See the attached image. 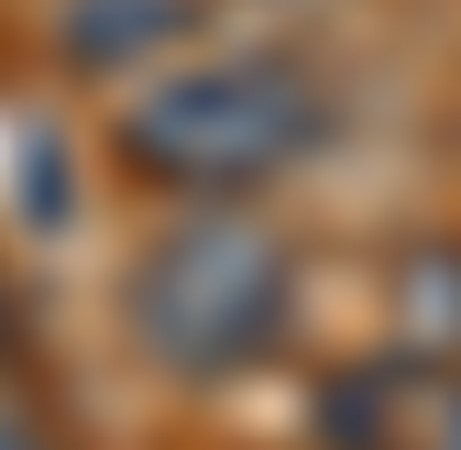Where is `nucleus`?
I'll return each mask as SVG.
<instances>
[{
    "label": "nucleus",
    "instance_id": "obj_3",
    "mask_svg": "<svg viewBox=\"0 0 461 450\" xmlns=\"http://www.w3.org/2000/svg\"><path fill=\"white\" fill-rule=\"evenodd\" d=\"M297 439L308 450H461V363L429 341H340L297 374Z\"/></svg>",
    "mask_w": 461,
    "mask_h": 450
},
{
    "label": "nucleus",
    "instance_id": "obj_4",
    "mask_svg": "<svg viewBox=\"0 0 461 450\" xmlns=\"http://www.w3.org/2000/svg\"><path fill=\"white\" fill-rule=\"evenodd\" d=\"M374 308L395 341H429L461 363V220L450 231H407V242H384L374 264Z\"/></svg>",
    "mask_w": 461,
    "mask_h": 450
},
{
    "label": "nucleus",
    "instance_id": "obj_1",
    "mask_svg": "<svg viewBox=\"0 0 461 450\" xmlns=\"http://www.w3.org/2000/svg\"><path fill=\"white\" fill-rule=\"evenodd\" d=\"M352 132V88L319 44L253 33V44H187L154 55L99 110V165L143 209H264L308 187Z\"/></svg>",
    "mask_w": 461,
    "mask_h": 450
},
{
    "label": "nucleus",
    "instance_id": "obj_5",
    "mask_svg": "<svg viewBox=\"0 0 461 450\" xmlns=\"http://www.w3.org/2000/svg\"><path fill=\"white\" fill-rule=\"evenodd\" d=\"M0 450H88L67 418H55L44 396H33V384L23 374H0Z\"/></svg>",
    "mask_w": 461,
    "mask_h": 450
},
{
    "label": "nucleus",
    "instance_id": "obj_6",
    "mask_svg": "<svg viewBox=\"0 0 461 450\" xmlns=\"http://www.w3.org/2000/svg\"><path fill=\"white\" fill-rule=\"evenodd\" d=\"M33 363V297H23V264L0 253V374Z\"/></svg>",
    "mask_w": 461,
    "mask_h": 450
},
{
    "label": "nucleus",
    "instance_id": "obj_2",
    "mask_svg": "<svg viewBox=\"0 0 461 450\" xmlns=\"http://www.w3.org/2000/svg\"><path fill=\"white\" fill-rule=\"evenodd\" d=\"M110 352L154 396H242V384L308 363L319 264L285 231V209H143V231L110 264Z\"/></svg>",
    "mask_w": 461,
    "mask_h": 450
}]
</instances>
